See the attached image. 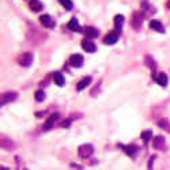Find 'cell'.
Returning <instances> with one entry per match:
<instances>
[{"label": "cell", "instance_id": "6da1fadb", "mask_svg": "<svg viewBox=\"0 0 170 170\" xmlns=\"http://www.w3.org/2000/svg\"><path fill=\"white\" fill-rule=\"evenodd\" d=\"M26 38L34 45H38L41 42H44L48 38V34L42 32L40 27H37L36 25H29L27 26V32H26Z\"/></svg>", "mask_w": 170, "mask_h": 170}, {"label": "cell", "instance_id": "7a4b0ae2", "mask_svg": "<svg viewBox=\"0 0 170 170\" xmlns=\"http://www.w3.org/2000/svg\"><path fill=\"white\" fill-rule=\"evenodd\" d=\"M93 151H94V148H93L91 144H82V146L78 148V154H79V157H80V158L86 159V158L91 157Z\"/></svg>", "mask_w": 170, "mask_h": 170}, {"label": "cell", "instance_id": "3957f363", "mask_svg": "<svg viewBox=\"0 0 170 170\" xmlns=\"http://www.w3.org/2000/svg\"><path fill=\"white\" fill-rule=\"evenodd\" d=\"M18 63H19V66H22V67H29L30 64L33 63V55L30 53V52H25V53H22L19 57H18Z\"/></svg>", "mask_w": 170, "mask_h": 170}, {"label": "cell", "instance_id": "277c9868", "mask_svg": "<svg viewBox=\"0 0 170 170\" xmlns=\"http://www.w3.org/2000/svg\"><path fill=\"white\" fill-rule=\"evenodd\" d=\"M131 26H132V27H134L135 30H140V27H142V15H140V12L135 11V12L132 14Z\"/></svg>", "mask_w": 170, "mask_h": 170}, {"label": "cell", "instance_id": "5b68a950", "mask_svg": "<svg viewBox=\"0 0 170 170\" xmlns=\"http://www.w3.org/2000/svg\"><path fill=\"white\" fill-rule=\"evenodd\" d=\"M40 23L44 26V27H46V29H52V27H55V21L51 18V15H48V14H45V15H41L40 17Z\"/></svg>", "mask_w": 170, "mask_h": 170}, {"label": "cell", "instance_id": "8992f818", "mask_svg": "<svg viewBox=\"0 0 170 170\" xmlns=\"http://www.w3.org/2000/svg\"><path fill=\"white\" fill-rule=\"evenodd\" d=\"M17 97H18V94L14 93V91L4 93V94L2 95V98H0V102H2V105H6V104H8V102L15 101V100H17Z\"/></svg>", "mask_w": 170, "mask_h": 170}, {"label": "cell", "instance_id": "52a82bcc", "mask_svg": "<svg viewBox=\"0 0 170 170\" xmlns=\"http://www.w3.org/2000/svg\"><path fill=\"white\" fill-rule=\"evenodd\" d=\"M70 64H71L72 67H75V68L82 67V64H83V56H82V55H78V53L72 55V56L70 57Z\"/></svg>", "mask_w": 170, "mask_h": 170}, {"label": "cell", "instance_id": "ba28073f", "mask_svg": "<svg viewBox=\"0 0 170 170\" xmlns=\"http://www.w3.org/2000/svg\"><path fill=\"white\" fill-rule=\"evenodd\" d=\"M82 48L85 49L87 53H93V52H95V49H97L95 44H94L93 41H90V40H83L82 41Z\"/></svg>", "mask_w": 170, "mask_h": 170}, {"label": "cell", "instance_id": "9c48e42d", "mask_svg": "<svg viewBox=\"0 0 170 170\" xmlns=\"http://www.w3.org/2000/svg\"><path fill=\"white\" fill-rule=\"evenodd\" d=\"M117 40H119V34H117V32H112L104 38V42L106 45H113V44L117 42Z\"/></svg>", "mask_w": 170, "mask_h": 170}, {"label": "cell", "instance_id": "30bf717a", "mask_svg": "<svg viewBox=\"0 0 170 170\" xmlns=\"http://www.w3.org/2000/svg\"><path fill=\"white\" fill-rule=\"evenodd\" d=\"M57 117H59L57 113H55V114H52L51 117H49V119L46 120V123L44 124V131H49V129H52V127H53V124L56 123Z\"/></svg>", "mask_w": 170, "mask_h": 170}, {"label": "cell", "instance_id": "8fae6325", "mask_svg": "<svg viewBox=\"0 0 170 170\" xmlns=\"http://www.w3.org/2000/svg\"><path fill=\"white\" fill-rule=\"evenodd\" d=\"M0 144H2V148L4 150H12L14 148V142L11 139H7L4 136H2V140H0Z\"/></svg>", "mask_w": 170, "mask_h": 170}, {"label": "cell", "instance_id": "7c38bea8", "mask_svg": "<svg viewBox=\"0 0 170 170\" xmlns=\"http://www.w3.org/2000/svg\"><path fill=\"white\" fill-rule=\"evenodd\" d=\"M155 82L158 83L159 86H162V87H166L168 86V75L163 74V72H161V74H158L157 75V78H155Z\"/></svg>", "mask_w": 170, "mask_h": 170}, {"label": "cell", "instance_id": "4fadbf2b", "mask_svg": "<svg viewBox=\"0 0 170 170\" xmlns=\"http://www.w3.org/2000/svg\"><path fill=\"white\" fill-rule=\"evenodd\" d=\"M29 7L32 11H34V12H38V11L42 10V3H41L40 0H30Z\"/></svg>", "mask_w": 170, "mask_h": 170}, {"label": "cell", "instance_id": "5bb4252c", "mask_svg": "<svg viewBox=\"0 0 170 170\" xmlns=\"http://www.w3.org/2000/svg\"><path fill=\"white\" fill-rule=\"evenodd\" d=\"M67 27L70 29V30H72V32H80V30H82V27H80V25H79L78 19H75V18H72V19L68 22Z\"/></svg>", "mask_w": 170, "mask_h": 170}, {"label": "cell", "instance_id": "9a60e30c", "mask_svg": "<svg viewBox=\"0 0 170 170\" xmlns=\"http://www.w3.org/2000/svg\"><path fill=\"white\" fill-rule=\"evenodd\" d=\"M91 83V78L90 76H86V78H83L80 82L78 83V86H76V89H78V91H82V90H85L87 86Z\"/></svg>", "mask_w": 170, "mask_h": 170}, {"label": "cell", "instance_id": "2e32d148", "mask_svg": "<svg viewBox=\"0 0 170 170\" xmlns=\"http://www.w3.org/2000/svg\"><path fill=\"white\" fill-rule=\"evenodd\" d=\"M144 64L150 68V70H153V71L157 68V63H155V60L151 57L150 55H146V56H144Z\"/></svg>", "mask_w": 170, "mask_h": 170}, {"label": "cell", "instance_id": "e0dca14e", "mask_svg": "<svg viewBox=\"0 0 170 170\" xmlns=\"http://www.w3.org/2000/svg\"><path fill=\"white\" fill-rule=\"evenodd\" d=\"M85 33H86V37H87V38H95V37H98V30L95 27H93V26L86 27Z\"/></svg>", "mask_w": 170, "mask_h": 170}, {"label": "cell", "instance_id": "ac0fdd59", "mask_svg": "<svg viewBox=\"0 0 170 170\" xmlns=\"http://www.w3.org/2000/svg\"><path fill=\"white\" fill-rule=\"evenodd\" d=\"M150 27L154 29V30H155V32H158V33H163V32H165L163 26H162V23H161L159 21H151V22H150Z\"/></svg>", "mask_w": 170, "mask_h": 170}, {"label": "cell", "instance_id": "d6986e66", "mask_svg": "<svg viewBox=\"0 0 170 170\" xmlns=\"http://www.w3.org/2000/svg\"><path fill=\"white\" fill-rule=\"evenodd\" d=\"M154 147H155L157 150H162L165 147V139L162 138V136H157V138L154 139Z\"/></svg>", "mask_w": 170, "mask_h": 170}, {"label": "cell", "instance_id": "ffe728a7", "mask_svg": "<svg viewBox=\"0 0 170 170\" xmlns=\"http://www.w3.org/2000/svg\"><path fill=\"white\" fill-rule=\"evenodd\" d=\"M158 125H159L162 129H165L166 132H169L170 134V121L168 119H162V120H159L158 121Z\"/></svg>", "mask_w": 170, "mask_h": 170}, {"label": "cell", "instance_id": "44dd1931", "mask_svg": "<svg viewBox=\"0 0 170 170\" xmlns=\"http://www.w3.org/2000/svg\"><path fill=\"white\" fill-rule=\"evenodd\" d=\"M53 80L57 86H63L64 85V75H61L60 72L53 74Z\"/></svg>", "mask_w": 170, "mask_h": 170}, {"label": "cell", "instance_id": "7402d4cb", "mask_svg": "<svg viewBox=\"0 0 170 170\" xmlns=\"http://www.w3.org/2000/svg\"><path fill=\"white\" fill-rule=\"evenodd\" d=\"M123 23H124V17H123V15H116V17H114V26L119 29V32L121 30Z\"/></svg>", "mask_w": 170, "mask_h": 170}, {"label": "cell", "instance_id": "603a6c76", "mask_svg": "<svg viewBox=\"0 0 170 170\" xmlns=\"http://www.w3.org/2000/svg\"><path fill=\"white\" fill-rule=\"evenodd\" d=\"M34 97H36L37 102H42L45 100V93L42 91V90H37L36 94H34Z\"/></svg>", "mask_w": 170, "mask_h": 170}, {"label": "cell", "instance_id": "cb8c5ba5", "mask_svg": "<svg viewBox=\"0 0 170 170\" xmlns=\"http://www.w3.org/2000/svg\"><path fill=\"white\" fill-rule=\"evenodd\" d=\"M59 2H60V4H61L66 10H72L74 4H72V2H71V0H59Z\"/></svg>", "mask_w": 170, "mask_h": 170}, {"label": "cell", "instance_id": "d4e9b609", "mask_svg": "<svg viewBox=\"0 0 170 170\" xmlns=\"http://www.w3.org/2000/svg\"><path fill=\"white\" fill-rule=\"evenodd\" d=\"M123 148L125 150V153L128 154V155H134V154L136 153V147L135 146H129V147H124L123 146Z\"/></svg>", "mask_w": 170, "mask_h": 170}, {"label": "cell", "instance_id": "484cf974", "mask_svg": "<svg viewBox=\"0 0 170 170\" xmlns=\"http://www.w3.org/2000/svg\"><path fill=\"white\" fill-rule=\"evenodd\" d=\"M142 139H143V140H144L146 143L147 142H148L150 140V138H151V131H144V132H142Z\"/></svg>", "mask_w": 170, "mask_h": 170}, {"label": "cell", "instance_id": "4316f807", "mask_svg": "<svg viewBox=\"0 0 170 170\" xmlns=\"http://www.w3.org/2000/svg\"><path fill=\"white\" fill-rule=\"evenodd\" d=\"M70 124H71V119H68V120H66V121H63L61 125L63 127H70Z\"/></svg>", "mask_w": 170, "mask_h": 170}, {"label": "cell", "instance_id": "83f0119b", "mask_svg": "<svg viewBox=\"0 0 170 170\" xmlns=\"http://www.w3.org/2000/svg\"><path fill=\"white\" fill-rule=\"evenodd\" d=\"M168 8L170 10V2H168Z\"/></svg>", "mask_w": 170, "mask_h": 170}]
</instances>
